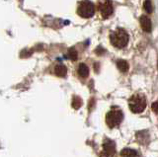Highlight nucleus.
Returning <instances> with one entry per match:
<instances>
[{"mask_svg":"<svg viewBox=\"0 0 158 157\" xmlns=\"http://www.w3.org/2000/svg\"><path fill=\"white\" fill-rule=\"evenodd\" d=\"M110 41L111 43L118 48H123L127 47L128 43V35L123 29L118 28L116 31L111 33L110 35Z\"/></svg>","mask_w":158,"mask_h":157,"instance_id":"f257e3e1","label":"nucleus"},{"mask_svg":"<svg viewBox=\"0 0 158 157\" xmlns=\"http://www.w3.org/2000/svg\"><path fill=\"white\" fill-rule=\"evenodd\" d=\"M128 106L132 113L139 114L145 110L146 108V99L142 94H135L130 98Z\"/></svg>","mask_w":158,"mask_h":157,"instance_id":"f03ea898","label":"nucleus"},{"mask_svg":"<svg viewBox=\"0 0 158 157\" xmlns=\"http://www.w3.org/2000/svg\"><path fill=\"white\" fill-rule=\"evenodd\" d=\"M77 14L82 18H91L95 14V6L90 0H82L77 7Z\"/></svg>","mask_w":158,"mask_h":157,"instance_id":"7ed1b4c3","label":"nucleus"},{"mask_svg":"<svg viewBox=\"0 0 158 157\" xmlns=\"http://www.w3.org/2000/svg\"><path fill=\"white\" fill-rule=\"evenodd\" d=\"M123 119V114L120 109H117V108H114L110 112L108 113L106 116V122L109 127H116L118 126H120Z\"/></svg>","mask_w":158,"mask_h":157,"instance_id":"20e7f679","label":"nucleus"},{"mask_svg":"<svg viewBox=\"0 0 158 157\" xmlns=\"http://www.w3.org/2000/svg\"><path fill=\"white\" fill-rule=\"evenodd\" d=\"M98 8L104 19H107L110 17L114 11L113 3L111 0H100L98 4Z\"/></svg>","mask_w":158,"mask_h":157,"instance_id":"39448f33","label":"nucleus"},{"mask_svg":"<svg viewBox=\"0 0 158 157\" xmlns=\"http://www.w3.org/2000/svg\"><path fill=\"white\" fill-rule=\"evenodd\" d=\"M116 153V144L111 139H106L103 143V154L106 157H113Z\"/></svg>","mask_w":158,"mask_h":157,"instance_id":"423d86ee","label":"nucleus"},{"mask_svg":"<svg viewBox=\"0 0 158 157\" xmlns=\"http://www.w3.org/2000/svg\"><path fill=\"white\" fill-rule=\"evenodd\" d=\"M137 141L141 144H147L149 142V134L146 130H140L136 134Z\"/></svg>","mask_w":158,"mask_h":157,"instance_id":"0eeeda50","label":"nucleus"},{"mask_svg":"<svg viewBox=\"0 0 158 157\" xmlns=\"http://www.w3.org/2000/svg\"><path fill=\"white\" fill-rule=\"evenodd\" d=\"M140 25H141V28L143 29V31H145L147 33L151 32V29H152L151 21L148 17H146V16L140 17Z\"/></svg>","mask_w":158,"mask_h":157,"instance_id":"6e6552de","label":"nucleus"},{"mask_svg":"<svg viewBox=\"0 0 158 157\" xmlns=\"http://www.w3.org/2000/svg\"><path fill=\"white\" fill-rule=\"evenodd\" d=\"M54 74L58 77H65L67 74V68L63 64H57L54 67Z\"/></svg>","mask_w":158,"mask_h":157,"instance_id":"1a4fd4ad","label":"nucleus"},{"mask_svg":"<svg viewBox=\"0 0 158 157\" xmlns=\"http://www.w3.org/2000/svg\"><path fill=\"white\" fill-rule=\"evenodd\" d=\"M77 72H78V75L82 77V78H86L89 75V68L86 64L84 63H80L77 68Z\"/></svg>","mask_w":158,"mask_h":157,"instance_id":"9d476101","label":"nucleus"},{"mask_svg":"<svg viewBox=\"0 0 158 157\" xmlns=\"http://www.w3.org/2000/svg\"><path fill=\"white\" fill-rule=\"evenodd\" d=\"M121 157H139L138 153L133 149L131 148H125L121 152Z\"/></svg>","mask_w":158,"mask_h":157,"instance_id":"9b49d317","label":"nucleus"},{"mask_svg":"<svg viewBox=\"0 0 158 157\" xmlns=\"http://www.w3.org/2000/svg\"><path fill=\"white\" fill-rule=\"evenodd\" d=\"M117 66L118 68L120 69V71L122 72H127L128 70V63L126 61V60H118L117 62Z\"/></svg>","mask_w":158,"mask_h":157,"instance_id":"f8f14e48","label":"nucleus"},{"mask_svg":"<svg viewBox=\"0 0 158 157\" xmlns=\"http://www.w3.org/2000/svg\"><path fill=\"white\" fill-rule=\"evenodd\" d=\"M143 8L147 13H152L153 11V5L151 0H145L144 3H143Z\"/></svg>","mask_w":158,"mask_h":157,"instance_id":"ddd939ff","label":"nucleus"},{"mask_svg":"<svg viewBox=\"0 0 158 157\" xmlns=\"http://www.w3.org/2000/svg\"><path fill=\"white\" fill-rule=\"evenodd\" d=\"M71 106L74 109H79V108L82 106V100L79 97H74L71 103Z\"/></svg>","mask_w":158,"mask_h":157,"instance_id":"4468645a","label":"nucleus"},{"mask_svg":"<svg viewBox=\"0 0 158 157\" xmlns=\"http://www.w3.org/2000/svg\"><path fill=\"white\" fill-rule=\"evenodd\" d=\"M68 56H69V58H70L71 60H77V56H78V53H77V52H76V50L75 48H70V50L68 51Z\"/></svg>","mask_w":158,"mask_h":157,"instance_id":"2eb2a0df","label":"nucleus"},{"mask_svg":"<svg viewBox=\"0 0 158 157\" xmlns=\"http://www.w3.org/2000/svg\"><path fill=\"white\" fill-rule=\"evenodd\" d=\"M151 108H152V111L154 112L155 114L158 115V101H156V102L153 103L152 106H151Z\"/></svg>","mask_w":158,"mask_h":157,"instance_id":"dca6fc26","label":"nucleus"}]
</instances>
